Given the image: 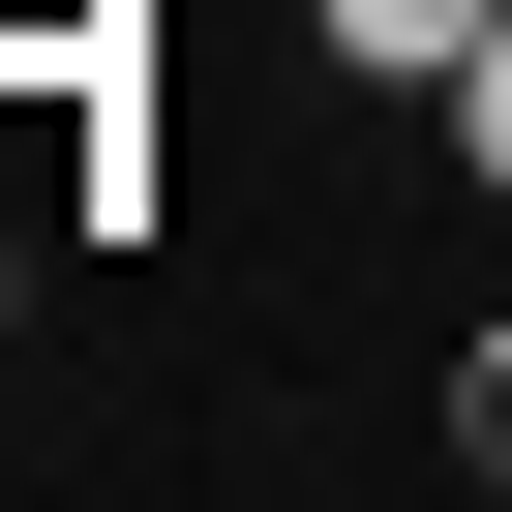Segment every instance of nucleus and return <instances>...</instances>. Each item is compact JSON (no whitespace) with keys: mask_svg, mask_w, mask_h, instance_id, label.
<instances>
[{"mask_svg":"<svg viewBox=\"0 0 512 512\" xmlns=\"http://www.w3.org/2000/svg\"><path fill=\"white\" fill-rule=\"evenodd\" d=\"M302 31H332V61H362V91H452V61H482V31H512V0H302Z\"/></svg>","mask_w":512,"mask_h":512,"instance_id":"f257e3e1","label":"nucleus"},{"mask_svg":"<svg viewBox=\"0 0 512 512\" xmlns=\"http://www.w3.org/2000/svg\"><path fill=\"white\" fill-rule=\"evenodd\" d=\"M422 121H452V181H512V31H482V61L422 91Z\"/></svg>","mask_w":512,"mask_h":512,"instance_id":"f03ea898","label":"nucleus"},{"mask_svg":"<svg viewBox=\"0 0 512 512\" xmlns=\"http://www.w3.org/2000/svg\"><path fill=\"white\" fill-rule=\"evenodd\" d=\"M452 452H482V482H512V332H482V362H452Z\"/></svg>","mask_w":512,"mask_h":512,"instance_id":"7ed1b4c3","label":"nucleus"},{"mask_svg":"<svg viewBox=\"0 0 512 512\" xmlns=\"http://www.w3.org/2000/svg\"><path fill=\"white\" fill-rule=\"evenodd\" d=\"M0 332H31V272H0Z\"/></svg>","mask_w":512,"mask_h":512,"instance_id":"20e7f679","label":"nucleus"}]
</instances>
